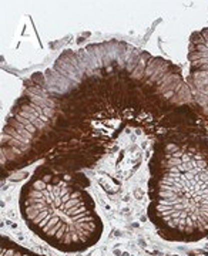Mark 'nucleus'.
<instances>
[{"label": "nucleus", "mask_w": 208, "mask_h": 256, "mask_svg": "<svg viewBox=\"0 0 208 256\" xmlns=\"http://www.w3.org/2000/svg\"><path fill=\"white\" fill-rule=\"evenodd\" d=\"M187 84L195 112L208 126V28L195 30L188 42Z\"/></svg>", "instance_id": "20e7f679"}, {"label": "nucleus", "mask_w": 208, "mask_h": 256, "mask_svg": "<svg viewBox=\"0 0 208 256\" xmlns=\"http://www.w3.org/2000/svg\"><path fill=\"white\" fill-rule=\"evenodd\" d=\"M147 216L168 242L208 238V134L185 131L160 138L148 161Z\"/></svg>", "instance_id": "f03ea898"}, {"label": "nucleus", "mask_w": 208, "mask_h": 256, "mask_svg": "<svg viewBox=\"0 0 208 256\" xmlns=\"http://www.w3.org/2000/svg\"><path fill=\"white\" fill-rule=\"evenodd\" d=\"M205 127L175 64L124 42L94 43L66 50L25 82L3 127L2 171L39 160L80 171L126 130L158 141Z\"/></svg>", "instance_id": "f257e3e1"}, {"label": "nucleus", "mask_w": 208, "mask_h": 256, "mask_svg": "<svg viewBox=\"0 0 208 256\" xmlns=\"http://www.w3.org/2000/svg\"><path fill=\"white\" fill-rule=\"evenodd\" d=\"M87 186L80 171L39 165L19 195L26 226L59 252L79 254L96 246L104 225Z\"/></svg>", "instance_id": "7ed1b4c3"}, {"label": "nucleus", "mask_w": 208, "mask_h": 256, "mask_svg": "<svg viewBox=\"0 0 208 256\" xmlns=\"http://www.w3.org/2000/svg\"><path fill=\"white\" fill-rule=\"evenodd\" d=\"M0 256H45L39 255L36 252L26 249L12 239L2 236V244H0Z\"/></svg>", "instance_id": "39448f33"}]
</instances>
